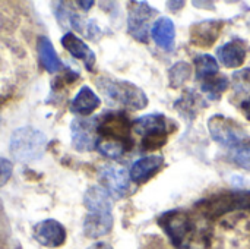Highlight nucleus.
<instances>
[{
	"label": "nucleus",
	"mask_w": 250,
	"mask_h": 249,
	"mask_svg": "<svg viewBox=\"0 0 250 249\" xmlns=\"http://www.w3.org/2000/svg\"><path fill=\"white\" fill-rule=\"evenodd\" d=\"M217 56L226 68H240L248 57V45L243 40H231L217 48Z\"/></svg>",
	"instance_id": "obj_13"
},
{
	"label": "nucleus",
	"mask_w": 250,
	"mask_h": 249,
	"mask_svg": "<svg viewBox=\"0 0 250 249\" xmlns=\"http://www.w3.org/2000/svg\"><path fill=\"white\" fill-rule=\"evenodd\" d=\"M233 161L245 169V170H249L250 172V145L249 147H245L242 150H237L234 154H233Z\"/></svg>",
	"instance_id": "obj_27"
},
{
	"label": "nucleus",
	"mask_w": 250,
	"mask_h": 249,
	"mask_svg": "<svg viewBox=\"0 0 250 249\" xmlns=\"http://www.w3.org/2000/svg\"><path fill=\"white\" fill-rule=\"evenodd\" d=\"M158 225L167 233L170 241L179 248H183V242L193 227L190 217L185 211H177V210L163 214L158 219Z\"/></svg>",
	"instance_id": "obj_9"
},
{
	"label": "nucleus",
	"mask_w": 250,
	"mask_h": 249,
	"mask_svg": "<svg viewBox=\"0 0 250 249\" xmlns=\"http://www.w3.org/2000/svg\"><path fill=\"white\" fill-rule=\"evenodd\" d=\"M100 104H101L100 97L89 87L85 85L76 92V95L70 101L69 110L79 116H89L100 107Z\"/></svg>",
	"instance_id": "obj_19"
},
{
	"label": "nucleus",
	"mask_w": 250,
	"mask_h": 249,
	"mask_svg": "<svg viewBox=\"0 0 250 249\" xmlns=\"http://www.w3.org/2000/svg\"><path fill=\"white\" fill-rule=\"evenodd\" d=\"M163 164H164L163 156L155 154V156H148V157L139 158L138 161L133 163V166L130 169V173H129L130 181L138 185H144L160 172Z\"/></svg>",
	"instance_id": "obj_12"
},
{
	"label": "nucleus",
	"mask_w": 250,
	"mask_h": 249,
	"mask_svg": "<svg viewBox=\"0 0 250 249\" xmlns=\"http://www.w3.org/2000/svg\"><path fill=\"white\" fill-rule=\"evenodd\" d=\"M34 239L44 248H60L66 242V229L64 226L53 219H45L38 222L32 227Z\"/></svg>",
	"instance_id": "obj_10"
},
{
	"label": "nucleus",
	"mask_w": 250,
	"mask_h": 249,
	"mask_svg": "<svg viewBox=\"0 0 250 249\" xmlns=\"http://www.w3.org/2000/svg\"><path fill=\"white\" fill-rule=\"evenodd\" d=\"M62 45L64 47V50H67L73 57L79 59L83 62V65L86 66L88 70H92L95 66V53L88 47L86 43H83L78 35H75L73 32H66L62 40H60Z\"/></svg>",
	"instance_id": "obj_15"
},
{
	"label": "nucleus",
	"mask_w": 250,
	"mask_h": 249,
	"mask_svg": "<svg viewBox=\"0 0 250 249\" xmlns=\"http://www.w3.org/2000/svg\"><path fill=\"white\" fill-rule=\"evenodd\" d=\"M113 229V214L88 213L83 220V235L89 239H98L108 235Z\"/></svg>",
	"instance_id": "obj_17"
},
{
	"label": "nucleus",
	"mask_w": 250,
	"mask_h": 249,
	"mask_svg": "<svg viewBox=\"0 0 250 249\" xmlns=\"http://www.w3.org/2000/svg\"><path fill=\"white\" fill-rule=\"evenodd\" d=\"M204 107H207V104L204 103L201 95L193 90L185 91L183 95L174 104V109L188 119H195Z\"/></svg>",
	"instance_id": "obj_21"
},
{
	"label": "nucleus",
	"mask_w": 250,
	"mask_h": 249,
	"mask_svg": "<svg viewBox=\"0 0 250 249\" xmlns=\"http://www.w3.org/2000/svg\"><path fill=\"white\" fill-rule=\"evenodd\" d=\"M170 120L161 114V113H152L145 114L135 122H132V131L141 136L149 135V134H170L168 125Z\"/></svg>",
	"instance_id": "obj_16"
},
{
	"label": "nucleus",
	"mask_w": 250,
	"mask_h": 249,
	"mask_svg": "<svg viewBox=\"0 0 250 249\" xmlns=\"http://www.w3.org/2000/svg\"><path fill=\"white\" fill-rule=\"evenodd\" d=\"M97 150H98V153L101 156H104L107 158H111V160H116V158H120L130 148L126 144L120 142V141L107 139V138H98Z\"/></svg>",
	"instance_id": "obj_25"
},
{
	"label": "nucleus",
	"mask_w": 250,
	"mask_h": 249,
	"mask_svg": "<svg viewBox=\"0 0 250 249\" xmlns=\"http://www.w3.org/2000/svg\"><path fill=\"white\" fill-rule=\"evenodd\" d=\"M98 181L103 183V188L116 200H120L127 195L130 186V176L126 169L119 164H104L98 170Z\"/></svg>",
	"instance_id": "obj_8"
},
{
	"label": "nucleus",
	"mask_w": 250,
	"mask_h": 249,
	"mask_svg": "<svg viewBox=\"0 0 250 249\" xmlns=\"http://www.w3.org/2000/svg\"><path fill=\"white\" fill-rule=\"evenodd\" d=\"M167 141H168V134H149L142 136L141 147L144 151H154L164 147Z\"/></svg>",
	"instance_id": "obj_26"
},
{
	"label": "nucleus",
	"mask_w": 250,
	"mask_h": 249,
	"mask_svg": "<svg viewBox=\"0 0 250 249\" xmlns=\"http://www.w3.org/2000/svg\"><path fill=\"white\" fill-rule=\"evenodd\" d=\"M192 76V65L188 62H177L168 69V85L173 90L180 88Z\"/></svg>",
	"instance_id": "obj_23"
},
{
	"label": "nucleus",
	"mask_w": 250,
	"mask_h": 249,
	"mask_svg": "<svg viewBox=\"0 0 250 249\" xmlns=\"http://www.w3.org/2000/svg\"><path fill=\"white\" fill-rule=\"evenodd\" d=\"M198 208L211 219L221 217L234 210H250V191L212 195L201 201V204H198Z\"/></svg>",
	"instance_id": "obj_4"
},
{
	"label": "nucleus",
	"mask_w": 250,
	"mask_h": 249,
	"mask_svg": "<svg viewBox=\"0 0 250 249\" xmlns=\"http://www.w3.org/2000/svg\"><path fill=\"white\" fill-rule=\"evenodd\" d=\"M100 138L114 139L126 144L129 148L133 147L132 139V122L122 112H107L101 117H98L97 128Z\"/></svg>",
	"instance_id": "obj_5"
},
{
	"label": "nucleus",
	"mask_w": 250,
	"mask_h": 249,
	"mask_svg": "<svg viewBox=\"0 0 250 249\" xmlns=\"http://www.w3.org/2000/svg\"><path fill=\"white\" fill-rule=\"evenodd\" d=\"M97 128H98V117L73 119L70 125L72 147L79 153H86L97 148V142L100 138Z\"/></svg>",
	"instance_id": "obj_7"
},
{
	"label": "nucleus",
	"mask_w": 250,
	"mask_h": 249,
	"mask_svg": "<svg viewBox=\"0 0 250 249\" xmlns=\"http://www.w3.org/2000/svg\"><path fill=\"white\" fill-rule=\"evenodd\" d=\"M47 148V136L32 126L18 128L9 141L10 156L19 163H32L40 160Z\"/></svg>",
	"instance_id": "obj_2"
},
{
	"label": "nucleus",
	"mask_w": 250,
	"mask_h": 249,
	"mask_svg": "<svg viewBox=\"0 0 250 249\" xmlns=\"http://www.w3.org/2000/svg\"><path fill=\"white\" fill-rule=\"evenodd\" d=\"M88 249H113V247L110 244H107V242H95Z\"/></svg>",
	"instance_id": "obj_30"
},
{
	"label": "nucleus",
	"mask_w": 250,
	"mask_h": 249,
	"mask_svg": "<svg viewBox=\"0 0 250 249\" xmlns=\"http://www.w3.org/2000/svg\"><path fill=\"white\" fill-rule=\"evenodd\" d=\"M240 109H242V112L245 113V116L250 120V95L242 103V104H240Z\"/></svg>",
	"instance_id": "obj_29"
},
{
	"label": "nucleus",
	"mask_w": 250,
	"mask_h": 249,
	"mask_svg": "<svg viewBox=\"0 0 250 249\" xmlns=\"http://www.w3.org/2000/svg\"><path fill=\"white\" fill-rule=\"evenodd\" d=\"M208 129L215 142L226 148L242 150L250 145V135L240 123L223 114H215L208 120Z\"/></svg>",
	"instance_id": "obj_3"
},
{
	"label": "nucleus",
	"mask_w": 250,
	"mask_h": 249,
	"mask_svg": "<svg viewBox=\"0 0 250 249\" xmlns=\"http://www.w3.org/2000/svg\"><path fill=\"white\" fill-rule=\"evenodd\" d=\"M12 172H13V166L10 160L0 157V188L9 182V179L12 178Z\"/></svg>",
	"instance_id": "obj_28"
},
{
	"label": "nucleus",
	"mask_w": 250,
	"mask_h": 249,
	"mask_svg": "<svg viewBox=\"0 0 250 249\" xmlns=\"http://www.w3.org/2000/svg\"><path fill=\"white\" fill-rule=\"evenodd\" d=\"M76 4H78V6H81V7H82V10L88 12V10L94 6V1H76Z\"/></svg>",
	"instance_id": "obj_31"
},
{
	"label": "nucleus",
	"mask_w": 250,
	"mask_h": 249,
	"mask_svg": "<svg viewBox=\"0 0 250 249\" xmlns=\"http://www.w3.org/2000/svg\"><path fill=\"white\" fill-rule=\"evenodd\" d=\"M223 21H202L193 23L190 26V44L201 48L212 47L223 31Z\"/></svg>",
	"instance_id": "obj_11"
},
{
	"label": "nucleus",
	"mask_w": 250,
	"mask_h": 249,
	"mask_svg": "<svg viewBox=\"0 0 250 249\" xmlns=\"http://www.w3.org/2000/svg\"><path fill=\"white\" fill-rule=\"evenodd\" d=\"M195 70L198 79H207L218 73V62L211 54H199L195 57Z\"/></svg>",
	"instance_id": "obj_24"
},
{
	"label": "nucleus",
	"mask_w": 250,
	"mask_h": 249,
	"mask_svg": "<svg viewBox=\"0 0 250 249\" xmlns=\"http://www.w3.org/2000/svg\"><path fill=\"white\" fill-rule=\"evenodd\" d=\"M157 10L145 1H130L127 13V31L139 43H148L151 34V19L157 16Z\"/></svg>",
	"instance_id": "obj_6"
},
{
	"label": "nucleus",
	"mask_w": 250,
	"mask_h": 249,
	"mask_svg": "<svg viewBox=\"0 0 250 249\" xmlns=\"http://www.w3.org/2000/svg\"><path fill=\"white\" fill-rule=\"evenodd\" d=\"M151 37L164 51H173L176 45V26L170 18H158L151 28Z\"/></svg>",
	"instance_id": "obj_14"
},
{
	"label": "nucleus",
	"mask_w": 250,
	"mask_h": 249,
	"mask_svg": "<svg viewBox=\"0 0 250 249\" xmlns=\"http://www.w3.org/2000/svg\"><path fill=\"white\" fill-rule=\"evenodd\" d=\"M202 92L207 94V97L212 101H218L221 98V95L229 90V79L224 75L220 76H209L207 79H204L202 87H201Z\"/></svg>",
	"instance_id": "obj_22"
},
{
	"label": "nucleus",
	"mask_w": 250,
	"mask_h": 249,
	"mask_svg": "<svg viewBox=\"0 0 250 249\" xmlns=\"http://www.w3.org/2000/svg\"><path fill=\"white\" fill-rule=\"evenodd\" d=\"M83 205L88 213H105L111 214L113 203L110 194L103 186H89L83 195Z\"/></svg>",
	"instance_id": "obj_18"
},
{
	"label": "nucleus",
	"mask_w": 250,
	"mask_h": 249,
	"mask_svg": "<svg viewBox=\"0 0 250 249\" xmlns=\"http://www.w3.org/2000/svg\"><path fill=\"white\" fill-rule=\"evenodd\" d=\"M95 85L104 100L113 107L127 110H142L148 106L146 94L129 81H120L110 76H98Z\"/></svg>",
	"instance_id": "obj_1"
},
{
	"label": "nucleus",
	"mask_w": 250,
	"mask_h": 249,
	"mask_svg": "<svg viewBox=\"0 0 250 249\" xmlns=\"http://www.w3.org/2000/svg\"><path fill=\"white\" fill-rule=\"evenodd\" d=\"M37 51L40 56V60L44 66V69L48 73H59L60 70H63V63L59 59L53 43L50 41L48 37H40L38 43H37Z\"/></svg>",
	"instance_id": "obj_20"
}]
</instances>
